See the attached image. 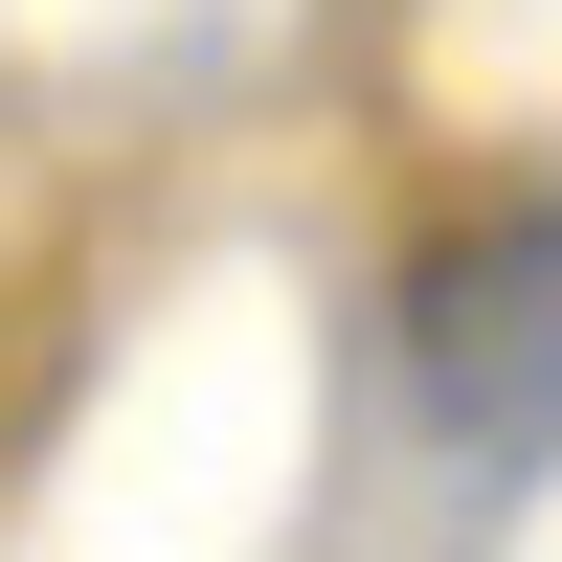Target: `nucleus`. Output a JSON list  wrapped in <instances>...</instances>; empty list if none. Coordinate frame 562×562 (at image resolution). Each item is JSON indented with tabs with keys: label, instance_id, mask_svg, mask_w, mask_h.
<instances>
[{
	"label": "nucleus",
	"instance_id": "obj_1",
	"mask_svg": "<svg viewBox=\"0 0 562 562\" xmlns=\"http://www.w3.org/2000/svg\"><path fill=\"white\" fill-rule=\"evenodd\" d=\"M428 428H450V473H473V495L562 450V203L428 270Z\"/></svg>",
	"mask_w": 562,
	"mask_h": 562
}]
</instances>
